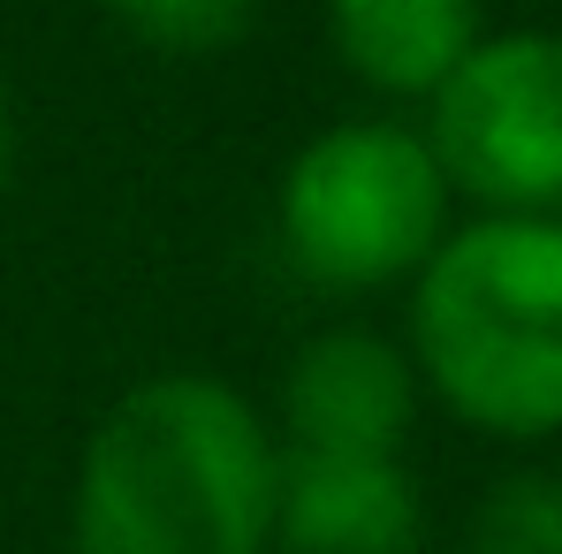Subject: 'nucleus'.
I'll return each instance as SVG.
<instances>
[{"label":"nucleus","mask_w":562,"mask_h":554,"mask_svg":"<svg viewBox=\"0 0 562 554\" xmlns=\"http://www.w3.org/2000/svg\"><path fill=\"white\" fill-rule=\"evenodd\" d=\"M281 441L244 387L153 372L106 403L69 486V554H274Z\"/></svg>","instance_id":"1"},{"label":"nucleus","mask_w":562,"mask_h":554,"mask_svg":"<svg viewBox=\"0 0 562 554\" xmlns=\"http://www.w3.org/2000/svg\"><path fill=\"white\" fill-rule=\"evenodd\" d=\"M411 365L471 433H562V221L479 213L411 281Z\"/></svg>","instance_id":"2"},{"label":"nucleus","mask_w":562,"mask_h":554,"mask_svg":"<svg viewBox=\"0 0 562 554\" xmlns=\"http://www.w3.org/2000/svg\"><path fill=\"white\" fill-rule=\"evenodd\" d=\"M457 190L441 176L426 129L403 122H335L289 152L274 183V236L289 274L319 296L411 289L441 251Z\"/></svg>","instance_id":"3"},{"label":"nucleus","mask_w":562,"mask_h":554,"mask_svg":"<svg viewBox=\"0 0 562 554\" xmlns=\"http://www.w3.org/2000/svg\"><path fill=\"white\" fill-rule=\"evenodd\" d=\"M426 145L479 213L562 221V31H486L426 99Z\"/></svg>","instance_id":"4"},{"label":"nucleus","mask_w":562,"mask_h":554,"mask_svg":"<svg viewBox=\"0 0 562 554\" xmlns=\"http://www.w3.org/2000/svg\"><path fill=\"white\" fill-rule=\"evenodd\" d=\"M418 418V365L373 327H327L281 372L274 441L289 456H403Z\"/></svg>","instance_id":"5"},{"label":"nucleus","mask_w":562,"mask_h":554,"mask_svg":"<svg viewBox=\"0 0 562 554\" xmlns=\"http://www.w3.org/2000/svg\"><path fill=\"white\" fill-rule=\"evenodd\" d=\"M426 501L403 456H289L274 486V554H418Z\"/></svg>","instance_id":"6"},{"label":"nucleus","mask_w":562,"mask_h":554,"mask_svg":"<svg viewBox=\"0 0 562 554\" xmlns=\"http://www.w3.org/2000/svg\"><path fill=\"white\" fill-rule=\"evenodd\" d=\"M335 61L380 99H434L486 38L479 0H327Z\"/></svg>","instance_id":"7"},{"label":"nucleus","mask_w":562,"mask_h":554,"mask_svg":"<svg viewBox=\"0 0 562 554\" xmlns=\"http://www.w3.org/2000/svg\"><path fill=\"white\" fill-rule=\"evenodd\" d=\"M267 0H106L114 31H130V46L160 54V61H221L251 38Z\"/></svg>","instance_id":"8"},{"label":"nucleus","mask_w":562,"mask_h":554,"mask_svg":"<svg viewBox=\"0 0 562 554\" xmlns=\"http://www.w3.org/2000/svg\"><path fill=\"white\" fill-rule=\"evenodd\" d=\"M464 554H562V478L555 471L494 478L464 524Z\"/></svg>","instance_id":"9"},{"label":"nucleus","mask_w":562,"mask_h":554,"mask_svg":"<svg viewBox=\"0 0 562 554\" xmlns=\"http://www.w3.org/2000/svg\"><path fill=\"white\" fill-rule=\"evenodd\" d=\"M8 176H15V129H8V106H0V197H8Z\"/></svg>","instance_id":"10"}]
</instances>
